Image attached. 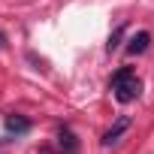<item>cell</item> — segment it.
Returning <instances> with one entry per match:
<instances>
[{"mask_svg": "<svg viewBox=\"0 0 154 154\" xmlns=\"http://www.w3.org/2000/svg\"><path fill=\"white\" fill-rule=\"evenodd\" d=\"M112 91H115V100L118 103H133L142 91V82L136 79V72L130 66H121L115 75H112Z\"/></svg>", "mask_w": 154, "mask_h": 154, "instance_id": "obj_1", "label": "cell"}, {"mask_svg": "<svg viewBox=\"0 0 154 154\" xmlns=\"http://www.w3.org/2000/svg\"><path fill=\"white\" fill-rule=\"evenodd\" d=\"M127 130H130V118H127V115H121V118L112 124V130H106V133H103V145H106V148H112V145H115Z\"/></svg>", "mask_w": 154, "mask_h": 154, "instance_id": "obj_2", "label": "cell"}, {"mask_svg": "<svg viewBox=\"0 0 154 154\" xmlns=\"http://www.w3.org/2000/svg\"><path fill=\"white\" fill-rule=\"evenodd\" d=\"M27 130H30V121H27L24 115H6V133L21 136V133H27Z\"/></svg>", "mask_w": 154, "mask_h": 154, "instance_id": "obj_3", "label": "cell"}, {"mask_svg": "<svg viewBox=\"0 0 154 154\" xmlns=\"http://www.w3.org/2000/svg\"><path fill=\"white\" fill-rule=\"evenodd\" d=\"M57 139H60V148H63V154H75V151H79V142H75V136H72V130H69V127H60Z\"/></svg>", "mask_w": 154, "mask_h": 154, "instance_id": "obj_4", "label": "cell"}, {"mask_svg": "<svg viewBox=\"0 0 154 154\" xmlns=\"http://www.w3.org/2000/svg\"><path fill=\"white\" fill-rule=\"evenodd\" d=\"M145 48H148V33H145V30H139V33H136V36L130 39L127 51H130V54H142Z\"/></svg>", "mask_w": 154, "mask_h": 154, "instance_id": "obj_5", "label": "cell"}, {"mask_svg": "<svg viewBox=\"0 0 154 154\" xmlns=\"http://www.w3.org/2000/svg\"><path fill=\"white\" fill-rule=\"evenodd\" d=\"M3 42H6V36H3V33H0V48H3Z\"/></svg>", "mask_w": 154, "mask_h": 154, "instance_id": "obj_6", "label": "cell"}]
</instances>
